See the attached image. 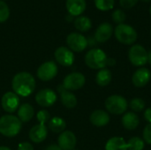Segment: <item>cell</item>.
<instances>
[{
	"mask_svg": "<svg viewBox=\"0 0 151 150\" xmlns=\"http://www.w3.org/2000/svg\"><path fill=\"white\" fill-rule=\"evenodd\" d=\"M58 91L60 93V98L62 104L67 109H73L77 105V98L71 92L64 88L62 85L58 87Z\"/></svg>",
	"mask_w": 151,
	"mask_h": 150,
	"instance_id": "ac0fdd59",
	"label": "cell"
},
{
	"mask_svg": "<svg viewBox=\"0 0 151 150\" xmlns=\"http://www.w3.org/2000/svg\"><path fill=\"white\" fill-rule=\"evenodd\" d=\"M22 128V122L13 115H4L0 118V133L5 137H15Z\"/></svg>",
	"mask_w": 151,
	"mask_h": 150,
	"instance_id": "7a4b0ae2",
	"label": "cell"
},
{
	"mask_svg": "<svg viewBox=\"0 0 151 150\" xmlns=\"http://www.w3.org/2000/svg\"><path fill=\"white\" fill-rule=\"evenodd\" d=\"M128 58L134 66H143L148 63V51L143 46L134 44L129 49Z\"/></svg>",
	"mask_w": 151,
	"mask_h": 150,
	"instance_id": "8992f818",
	"label": "cell"
},
{
	"mask_svg": "<svg viewBox=\"0 0 151 150\" xmlns=\"http://www.w3.org/2000/svg\"><path fill=\"white\" fill-rule=\"evenodd\" d=\"M148 63H150L151 65V50L150 52H148Z\"/></svg>",
	"mask_w": 151,
	"mask_h": 150,
	"instance_id": "74e56055",
	"label": "cell"
},
{
	"mask_svg": "<svg viewBox=\"0 0 151 150\" xmlns=\"http://www.w3.org/2000/svg\"><path fill=\"white\" fill-rule=\"evenodd\" d=\"M105 150H128L126 141L121 137L111 138L105 145Z\"/></svg>",
	"mask_w": 151,
	"mask_h": 150,
	"instance_id": "7402d4cb",
	"label": "cell"
},
{
	"mask_svg": "<svg viewBox=\"0 0 151 150\" xmlns=\"http://www.w3.org/2000/svg\"><path fill=\"white\" fill-rule=\"evenodd\" d=\"M116 64V61H115V59L114 58H108L107 59V65H111V66H112V65H114Z\"/></svg>",
	"mask_w": 151,
	"mask_h": 150,
	"instance_id": "8d00e7d4",
	"label": "cell"
},
{
	"mask_svg": "<svg viewBox=\"0 0 151 150\" xmlns=\"http://www.w3.org/2000/svg\"><path fill=\"white\" fill-rule=\"evenodd\" d=\"M36 118L38 121H43L47 123L50 120V113L46 110H41L40 111H38Z\"/></svg>",
	"mask_w": 151,
	"mask_h": 150,
	"instance_id": "1f68e13d",
	"label": "cell"
},
{
	"mask_svg": "<svg viewBox=\"0 0 151 150\" xmlns=\"http://www.w3.org/2000/svg\"><path fill=\"white\" fill-rule=\"evenodd\" d=\"M45 150H62L58 145H50Z\"/></svg>",
	"mask_w": 151,
	"mask_h": 150,
	"instance_id": "d590c367",
	"label": "cell"
},
{
	"mask_svg": "<svg viewBox=\"0 0 151 150\" xmlns=\"http://www.w3.org/2000/svg\"><path fill=\"white\" fill-rule=\"evenodd\" d=\"M111 80V72L108 69H101L96 76V83L101 87H106L110 84Z\"/></svg>",
	"mask_w": 151,
	"mask_h": 150,
	"instance_id": "cb8c5ba5",
	"label": "cell"
},
{
	"mask_svg": "<svg viewBox=\"0 0 151 150\" xmlns=\"http://www.w3.org/2000/svg\"><path fill=\"white\" fill-rule=\"evenodd\" d=\"M126 18H127L126 13H125L122 10H120V9L115 10V11H113V13H112V19H113V21H114L116 24H118V25L123 24L124 21L126 20Z\"/></svg>",
	"mask_w": 151,
	"mask_h": 150,
	"instance_id": "f546056e",
	"label": "cell"
},
{
	"mask_svg": "<svg viewBox=\"0 0 151 150\" xmlns=\"http://www.w3.org/2000/svg\"><path fill=\"white\" fill-rule=\"evenodd\" d=\"M128 150H143L145 141L139 137H133L127 142Z\"/></svg>",
	"mask_w": 151,
	"mask_h": 150,
	"instance_id": "484cf974",
	"label": "cell"
},
{
	"mask_svg": "<svg viewBox=\"0 0 151 150\" xmlns=\"http://www.w3.org/2000/svg\"><path fill=\"white\" fill-rule=\"evenodd\" d=\"M139 0H119V4L121 5V7L125 8V9H130L132 7H134Z\"/></svg>",
	"mask_w": 151,
	"mask_h": 150,
	"instance_id": "d6a6232c",
	"label": "cell"
},
{
	"mask_svg": "<svg viewBox=\"0 0 151 150\" xmlns=\"http://www.w3.org/2000/svg\"><path fill=\"white\" fill-rule=\"evenodd\" d=\"M58 66L54 61H47L42 64L37 69V77L42 81H49L58 74Z\"/></svg>",
	"mask_w": 151,
	"mask_h": 150,
	"instance_id": "9c48e42d",
	"label": "cell"
},
{
	"mask_svg": "<svg viewBox=\"0 0 151 150\" xmlns=\"http://www.w3.org/2000/svg\"><path fill=\"white\" fill-rule=\"evenodd\" d=\"M129 105L134 111L140 112L145 108V102L142 98H134L131 100Z\"/></svg>",
	"mask_w": 151,
	"mask_h": 150,
	"instance_id": "83f0119b",
	"label": "cell"
},
{
	"mask_svg": "<svg viewBox=\"0 0 151 150\" xmlns=\"http://www.w3.org/2000/svg\"><path fill=\"white\" fill-rule=\"evenodd\" d=\"M0 150H11L8 147H5V146H1L0 147Z\"/></svg>",
	"mask_w": 151,
	"mask_h": 150,
	"instance_id": "f35d334b",
	"label": "cell"
},
{
	"mask_svg": "<svg viewBox=\"0 0 151 150\" xmlns=\"http://www.w3.org/2000/svg\"><path fill=\"white\" fill-rule=\"evenodd\" d=\"M10 16V9L8 5L3 1L0 0V23L6 21Z\"/></svg>",
	"mask_w": 151,
	"mask_h": 150,
	"instance_id": "f1b7e54d",
	"label": "cell"
},
{
	"mask_svg": "<svg viewBox=\"0 0 151 150\" xmlns=\"http://www.w3.org/2000/svg\"><path fill=\"white\" fill-rule=\"evenodd\" d=\"M55 59L57 62L63 66H71L74 62L73 52L66 47H59L55 50Z\"/></svg>",
	"mask_w": 151,
	"mask_h": 150,
	"instance_id": "8fae6325",
	"label": "cell"
},
{
	"mask_svg": "<svg viewBox=\"0 0 151 150\" xmlns=\"http://www.w3.org/2000/svg\"><path fill=\"white\" fill-rule=\"evenodd\" d=\"M113 34V27L108 22H104L98 26L95 33V40L98 42H105L111 37Z\"/></svg>",
	"mask_w": 151,
	"mask_h": 150,
	"instance_id": "9a60e30c",
	"label": "cell"
},
{
	"mask_svg": "<svg viewBox=\"0 0 151 150\" xmlns=\"http://www.w3.org/2000/svg\"><path fill=\"white\" fill-rule=\"evenodd\" d=\"M66 127V123L65 119L59 117H54L49 121V129L56 133H63Z\"/></svg>",
	"mask_w": 151,
	"mask_h": 150,
	"instance_id": "603a6c76",
	"label": "cell"
},
{
	"mask_svg": "<svg viewBox=\"0 0 151 150\" xmlns=\"http://www.w3.org/2000/svg\"><path fill=\"white\" fill-rule=\"evenodd\" d=\"M114 34L116 39L123 44L131 45L134 43L137 40L138 34L136 30L130 25L119 24L114 29Z\"/></svg>",
	"mask_w": 151,
	"mask_h": 150,
	"instance_id": "277c9868",
	"label": "cell"
},
{
	"mask_svg": "<svg viewBox=\"0 0 151 150\" xmlns=\"http://www.w3.org/2000/svg\"><path fill=\"white\" fill-rule=\"evenodd\" d=\"M58 142L59 148L62 150H73L77 144V139L73 132L64 131L58 136Z\"/></svg>",
	"mask_w": 151,
	"mask_h": 150,
	"instance_id": "4fadbf2b",
	"label": "cell"
},
{
	"mask_svg": "<svg viewBox=\"0 0 151 150\" xmlns=\"http://www.w3.org/2000/svg\"><path fill=\"white\" fill-rule=\"evenodd\" d=\"M143 139L148 144H151V123L148 124L143 130Z\"/></svg>",
	"mask_w": 151,
	"mask_h": 150,
	"instance_id": "4dcf8cb0",
	"label": "cell"
},
{
	"mask_svg": "<svg viewBox=\"0 0 151 150\" xmlns=\"http://www.w3.org/2000/svg\"><path fill=\"white\" fill-rule=\"evenodd\" d=\"M36 82L34 76L27 72H21L14 75L12 80V88L14 93L22 97H27L34 93Z\"/></svg>",
	"mask_w": 151,
	"mask_h": 150,
	"instance_id": "6da1fadb",
	"label": "cell"
},
{
	"mask_svg": "<svg viewBox=\"0 0 151 150\" xmlns=\"http://www.w3.org/2000/svg\"><path fill=\"white\" fill-rule=\"evenodd\" d=\"M151 72L148 68L142 67L135 71L132 77L133 84L137 88H143L145 87L149 81L150 80Z\"/></svg>",
	"mask_w": 151,
	"mask_h": 150,
	"instance_id": "2e32d148",
	"label": "cell"
},
{
	"mask_svg": "<svg viewBox=\"0 0 151 150\" xmlns=\"http://www.w3.org/2000/svg\"><path fill=\"white\" fill-rule=\"evenodd\" d=\"M86 82L85 76L78 72H71L68 75H66L63 81V87L65 89L68 91H73L78 90L81 88Z\"/></svg>",
	"mask_w": 151,
	"mask_h": 150,
	"instance_id": "52a82bcc",
	"label": "cell"
},
{
	"mask_svg": "<svg viewBox=\"0 0 151 150\" xmlns=\"http://www.w3.org/2000/svg\"><path fill=\"white\" fill-rule=\"evenodd\" d=\"M142 1H143L145 3H150V2H151V0H142Z\"/></svg>",
	"mask_w": 151,
	"mask_h": 150,
	"instance_id": "ab89813d",
	"label": "cell"
},
{
	"mask_svg": "<svg viewBox=\"0 0 151 150\" xmlns=\"http://www.w3.org/2000/svg\"><path fill=\"white\" fill-rule=\"evenodd\" d=\"M122 125L127 130H134L139 125V118L134 112H127L122 117Z\"/></svg>",
	"mask_w": 151,
	"mask_h": 150,
	"instance_id": "44dd1931",
	"label": "cell"
},
{
	"mask_svg": "<svg viewBox=\"0 0 151 150\" xmlns=\"http://www.w3.org/2000/svg\"><path fill=\"white\" fill-rule=\"evenodd\" d=\"M107 56L101 49H92L88 50L85 56L86 65L95 70L104 69L107 65Z\"/></svg>",
	"mask_w": 151,
	"mask_h": 150,
	"instance_id": "3957f363",
	"label": "cell"
},
{
	"mask_svg": "<svg viewBox=\"0 0 151 150\" xmlns=\"http://www.w3.org/2000/svg\"><path fill=\"white\" fill-rule=\"evenodd\" d=\"M66 43L72 51L81 52L88 47V42L87 38L81 34L71 33L66 37Z\"/></svg>",
	"mask_w": 151,
	"mask_h": 150,
	"instance_id": "ba28073f",
	"label": "cell"
},
{
	"mask_svg": "<svg viewBox=\"0 0 151 150\" xmlns=\"http://www.w3.org/2000/svg\"><path fill=\"white\" fill-rule=\"evenodd\" d=\"M150 34H151V30H150Z\"/></svg>",
	"mask_w": 151,
	"mask_h": 150,
	"instance_id": "7bdbcfd3",
	"label": "cell"
},
{
	"mask_svg": "<svg viewBox=\"0 0 151 150\" xmlns=\"http://www.w3.org/2000/svg\"><path fill=\"white\" fill-rule=\"evenodd\" d=\"M96 7L103 11H110L113 8L115 0H94Z\"/></svg>",
	"mask_w": 151,
	"mask_h": 150,
	"instance_id": "4316f807",
	"label": "cell"
},
{
	"mask_svg": "<svg viewBox=\"0 0 151 150\" xmlns=\"http://www.w3.org/2000/svg\"><path fill=\"white\" fill-rule=\"evenodd\" d=\"M144 118L149 122L151 123V107L146 109L145 112H144Z\"/></svg>",
	"mask_w": 151,
	"mask_h": 150,
	"instance_id": "e575fe53",
	"label": "cell"
},
{
	"mask_svg": "<svg viewBox=\"0 0 151 150\" xmlns=\"http://www.w3.org/2000/svg\"><path fill=\"white\" fill-rule=\"evenodd\" d=\"M73 150H77V149H73Z\"/></svg>",
	"mask_w": 151,
	"mask_h": 150,
	"instance_id": "b9f144b4",
	"label": "cell"
},
{
	"mask_svg": "<svg viewBox=\"0 0 151 150\" xmlns=\"http://www.w3.org/2000/svg\"><path fill=\"white\" fill-rule=\"evenodd\" d=\"M46 122L39 121V124L34 126L29 131V138L35 143H41L42 142L47 135H48V129L45 126Z\"/></svg>",
	"mask_w": 151,
	"mask_h": 150,
	"instance_id": "5bb4252c",
	"label": "cell"
},
{
	"mask_svg": "<svg viewBox=\"0 0 151 150\" xmlns=\"http://www.w3.org/2000/svg\"><path fill=\"white\" fill-rule=\"evenodd\" d=\"M18 150H34V147L29 142H22L18 146Z\"/></svg>",
	"mask_w": 151,
	"mask_h": 150,
	"instance_id": "836d02e7",
	"label": "cell"
},
{
	"mask_svg": "<svg viewBox=\"0 0 151 150\" xmlns=\"http://www.w3.org/2000/svg\"><path fill=\"white\" fill-rule=\"evenodd\" d=\"M1 105L4 111L13 113L19 107V98L14 92H6L2 97Z\"/></svg>",
	"mask_w": 151,
	"mask_h": 150,
	"instance_id": "30bf717a",
	"label": "cell"
},
{
	"mask_svg": "<svg viewBox=\"0 0 151 150\" xmlns=\"http://www.w3.org/2000/svg\"><path fill=\"white\" fill-rule=\"evenodd\" d=\"M150 15H151V5H150Z\"/></svg>",
	"mask_w": 151,
	"mask_h": 150,
	"instance_id": "60d3db41",
	"label": "cell"
},
{
	"mask_svg": "<svg viewBox=\"0 0 151 150\" xmlns=\"http://www.w3.org/2000/svg\"><path fill=\"white\" fill-rule=\"evenodd\" d=\"M36 103L42 107H50L57 101L56 93L50 88H44L40 90L35 95Z\"/></svg>",
	"mask_w": 151,
	"mask_h": 150,
	"instance_id": "7c38bea8",
	"label": "cell"
},
{
	"mask_svg": "<svg viewBox=\"0 0 151 150\" xmlns=\"http://www.w3.org/2000/svg\"><path fill=\"white\" fill-rule=\"evenodd\" d=\"M35 115V110L33 106L29 103H23L19 105L18 110V118L21 122L30 121Z\"/></svg>",
	"mask_w": 151,
	"mask_h": 150,
	"instance_id": "ffe728a7",
	"label": "cell"
},
{
	"mask_svg": "<svg viewBox=\"0 0 151 150\" xmlns=\"http://www.w3.org/2000/svg\"><path fill=\"white\" fill-rule=\"evenodd\" d=\"M89 119L92 125L102 127L108 125V123L110 122V115L108 114V112L103 110H96L91 113Z\"/></svg>",
	"mask_w": 151,
	"mask_h": 150,
	"instance_id": "d6986e66",
	"label": "cell"
},
{
	"mask_svg": "<svg viewBox=\"0 0 151 150\" xmlns=\"http://www.w3.org/2000/svg\"><path fill=\"white\" fill-rule=\"evenodd\" d=\"M105 108L111 114L121 115L127 111L128 103L125 97L119 95H113L106 99Z\"/></svg>",
	"mask_w": 151,
	"mask_h": 150,
	"instance_id": "5b68a950",
	"label": "cell"
},
{
	"mask_svg": "<svg viewBox=\"0 0 151 150\" xmlns=\"http://www.w3.org/2000/svg\"><path fill=\"white\" fill-rule=\"evenodd\" d=\"M74 27L81 32H87L92 27V22L88 17L79 16L74 20Z\"/></svg>",
	"mask_w": 151,
	"mask_h": 150,
	"instance_id": "d4e9b609",
	"label": "cell"
},
{
	"mask_svg": "<svg viewBox=\"0 0 151 150\" xmlns=\"http://www.w3.org/2000/svg\"><path fill=\"white\" fill-rule=\"evenodd\" d=\"M67 11L72 16H80L86 10V0H66Z\"/></svg>",
	"mask_w": 151,
	"mask_h": 150,
	"instance_id": "e0dca14e",
	"label": "cell"
}]
</instances>
